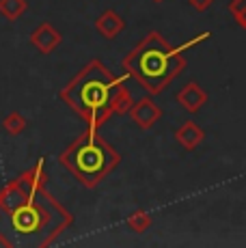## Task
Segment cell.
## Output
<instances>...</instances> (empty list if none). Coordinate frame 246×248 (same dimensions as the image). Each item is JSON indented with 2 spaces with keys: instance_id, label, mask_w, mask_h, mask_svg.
<instances>
[{
  "instance_id": "obj_1",
  "label": "cell",
  "mask_w": 246,
  "mask_h": 248,
  "mask_svg": "<svg viewBox=\"0 0 246 248\" xmlns=\"http://www.w3.org/2000/svg\"><path fill=\"white\" fill-rule=\"evenodd\" d=\"M127 76H115L99 59H91L78 74L59 91L72 110L91 130H99L110 117V97Z\"/></svg>"
},
{
  "instance_id": "obj_15",
  "label": "cell",
  "mask_w": 246,
  "mask_h": 248,
  "mask_svg": "<svg viewBox=\"0 0 246 248\" xmlns=\"http://www.w3.org/2000/svg\"><path fill=\"white\" fill-rule=\"evenodd\" d=\"M227 9H229V13L233 16L235 24L246 31V0H231Z\"/></svg>"
},
{
  "instance_id": "obj_7",
  "label": "cell",
  "mask_w": 246,
  "mask_h": 248,
  "mask_svg": "<svg viewBox=\"0 0 246 248\" xmlns=\"http://www.w3.org/2000/svg\"><path fill=\"white\" fill-rule=\"evenodd\" d=\"M28 41H31L32 47H35L37 52H41V54H52L56 47L63 44V35H61L50 22H41L39 26L31 32Z\"/></svg>"
},
{
  "instance_id": "obj_10",
  "label": "cell",
  "mask_w": 246,
  "mask_h": 248,
  "mask_svg": "<svg viewBox=\"0 0 246 248\" xmlns=\"http://www.w3.org/2000/svg\"><path fill=\"white\" fill-rule=\"evenodd\" d=\"M95 28L104 39H115L125 31V20L115 11V9H106L102 16L95 20Z\"/></svg>"
},
{
  "instance_id": "obj_13",
  "label": "cell",
  "mask_w": 246,
  "mask_h": 248,
  "mask_svg": "<svg viewBox=\"0 0 246 248\" xmlns=\"http://www.w3.org/2000/svg\"><path fill=\"white\" fill-rule=\"evenodd\" d=\"M26 127H28V121L22 112H9L7 117L2 119V130H4V134H9V136H20Z\"/></svg>"
},
{
  "instance_id": "obj_9",
  "label": "cell",
  "mask_w": 246,
  "mask_h": 248,
  "mask_svg": "<svg viewBox=\"0 0 246 248\" xmlns=\"http://www.w3.org/2000/svg\"><path fill=\"white\" fill-rule=\"evenodd\" d=\"M203 140H205V130L195 121H186L175 130V142L186 151H195Z\"/></svg>"
},
{
  "instance_id": "obj_14",
  "label": "cell",
  "mask_w": 246,
  "mask_h": 248,
  "mask_svg": "<svg viewBox=\"0 0 246 248\" xmlns=\"http://www.w3.org/2000/svg\"><path fill=\"white\" fill-rule=\"evenodd\" d=\"M127 227L134 233H145L151 227V216L145 209H134V212L127 216Z\"/></svg>"
},
{
  "instance_id": "obj_3",
  "label": "cell",
  "mask_w": 246,
  "mask_h": 248,
  "mask_svg": "<svg viewBox=\"0 0 246 248\" xmlns=\"http://www.w3.org/2000/svg\"><path fill=\"white\" fill-rule=\"evenodd\" d=\"M59 164H63L84 188H95L121 164V154L108 145L97 130L87 127L59 155Z\"/></svg>"
},
{
  "instance_id": "obj_2",
  "label": "cell",
  "mask_w": 246,
  "mask_h": 248,
  "mask_svg": "<svg viewBox=\"0 0 246 248\" xmlns=\"http://www.w3.org/2000/svg\"><path fill=\"white\" fill-rule=\"evenodd\" d=\"M125 76H132L149 95H160L186 69V59L179 47L171 46L158 31H151L121 61Z\"/></svg>"
},
{
  "instance_id": "obj_16",
  "label": "cell",
  "mask_w": 246,
  "mask_h": 248,
  "mask_svg": "<svg viewBox=\"0 0 246 248\" xmlns=\"http://www.w3.org/2000/svg\"><path fill=\"white\" fill-rule=\"evenodd\" d=\"M212 2H214V0H188V4L199 13H205L207 9L212 7Z\"/></svg>"
},
{
  "instance_id": "obj_12",
  "label": "cell",
  "mask_w": 246,
  "mask_h": 248,
  "mask_svg": "<svg viewBox=\"0 0 246 248\" xmlns=\"http://www.w3.org/2000/svg\"><path fill=\"white\" fill-rule=\"evenodd\" d=\"M28 11V0H0V16L9 22L20 20Z\"/></svg>"
},
{
  "instance_id": "obj_6",
  "label": "cell",
  "mask_w": 246,
  "mask_h": 248,
  "mask_svg": "<svg viewBox=\"0 0 246 248\" xmlns=\"http://www.w3.org/2000/svg\"><path fill=\"white\" fill-rule=\"evenodd\" d=\"M127 114H130V119L140 127V130H151V127L160 121L162 110H160V106L151 97H140L138 102L132 104V108Z\"/></svg>"
},
{
  "instance_id": "obj_5",
  "label": "cell",
  "mask_w": 246,
  "mask_h": 248,
  "mask_svg": "<svg viewBox=\"0 0 246 248\" xmlns=\"http://www.w3.org/2000/svg\"><path fill=\"white\" fill-rule=\"evenodd\" d=\"M32 197H35V192H31V188H28L24 181L20 179V175H17L15 179H11L0 190V212L11 214L15 207H20L22 203H26L28 199H32Z\"/></svg>"
},
{
  "instance_id": "obj_17",
  "label": "cell",
  "mask_w": 246,
  "mask_h": 248,
  "mask_svg": "<svg viewBox=\"0 0 246 248\" xmlns=\"http://www.w3.org/2000/svg\"><path fill=\"white\" fill-rule=\"evenodd\" d=\"M0 244H2V246H13V242L9 240V237H4V233L0 231Z\"/></svg>"
},
{
  "instance_id": "obj_4",
  "label": "cell",
  "mask_w": 246,
  "mask_h": 248,
  "mask_svg": "<svg viewBox=\"0 0 246 248\" xmlns=\"http://www.w3.org/2000/svg\"><path fill=\"white\" fill-rule=\"evenodd\" d=\"M9 216H11V227L22 235L41 233L44 229H48V235L39 242V246H52L65 229L74 225L72 212H67L46 188L26 203H22L20 207H15Z\"/></svg>"
},
{
  "instance_id": "obj_11",
  "label": "cell",
  "mask_w": 246,
  "mask_h": 248,
  "mask_svg": "<svg viewBox=\"0 0 246 248\" xmlns=\"http://www.w3.org/2000/svg\"><path fill=\"white\" fill-rule=\"evenodd\" d=\"M132 104H134V99H132V93L127 91L125 82H121L119 87L115 89L112 97H110V112H112V114H119V117H123V114L130 112Z\"/></svg>"
},
{
  "instance_id": "obj_8",
  "label": "cell",
  "mask_w": 246,
  "mask_h": 248,
  "mask_svg": "<svg viewBox=\"0 0 246 248\" xmlns=\"http://www.w3.org/2000/svg\"><path fill=\"white\" fill-rule=\"evenodd\" d=\"M207 99H210L207 91L201 89L197 82H188L186 87L177 93V104L186 112H190V114H195V112L201 110V108L207 104Z\"/></svg>"
},
{
  "instance_id": "obj_18",
  "label": "cell",
  "mask_w": 246,
  "mask_h": 248,
  "mask_svg": "<svg viewBox=\"0 0 246 248\" xmlns=\"http://www.w3.org/2000/svg\"><path fill=\"white\" fill-rule=\"evenodd\" d=\"M154 2H164V0H154Z\"/></svg>"
}]
</instances>
